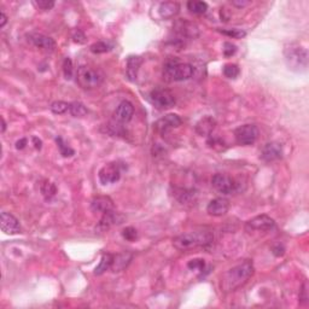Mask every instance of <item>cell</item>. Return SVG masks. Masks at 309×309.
I'll return each mask as SVG.
<instances>
[{
    "mask_svg": "<svg viewBox=\"0 0 309 309\" xmlns=\"http://www.w3.org/2000/svg\"><path fill=\"white\" fill-rule=\"evenodd\" d=\"M254 263L251 260H244L236 264L222 274L221 290L224 292H233L247 283L254 274Z\"/></svg>",
    "mask_w": 309,
    "mask_h": 309,
    "instance_id": "1",
    "label": "cell"
},
{
    "mask_svg": "<svg viewBox=\"0 0 309 309\" xmlns=\"http://www.w3.org/2000/svg\"><path fill=\"white\" fill-rule=\"evenodd\" d=\"M213 235L209 231H194V232L183 233L174 238L173 246L180 251L194 249L199 247H207L213 242Z\"/></svg>",
    "mask_w": 309,
    "mask_h": 309,
    "instance_id": "2",
    "label": "cell"
},
{
    "mask_svg": "<svg viewBox=\"0 0 309 309\" xmlns=\"http://www.w3.org/2000/svg\"><path fill=\"white\" fill-rule=\"evenodd\" d=\"M284 57L289 69L296 73H303L308 68V51L299 44H290L284 49Z\"/></svg>",
    "mask_w": 309,
    "mask_h": 309,
    "instance_id": "3",
    "label": "cell"
},
{
    "mask_svg": "<svg viewBox=\"0 0 309 309\" xmlns=\"http://www.w3.org/2000/svg\"><path fill=\"white\" fill-rule=\"evenodd\" d=\"M193 66L187 63H180L178 60H169L164 64L163 77L168 82H179L191 79Z\"/></svg>",
    "mask_w": 309,
    "mask_h": 309,
    "instance_id": "4",
    "label": "cell"
},
{
    "mask_svg": "<svg viewBox=\"0 0 309 309\" xmlns=\"http://www.w3.org/2000/svg\"><path fill=\"white\" fill-rule=\"evenodd\" d=\"M104 81V74L93 66L81 65L76 71V82L83 90H93Z\"/></svg>",
    "mask_w": 309,
    "mask_h": 309,
    "instance_id": "5",
    "label": "cell"
},
{
    "mask_svg": "<svg viewBox=\"0 0 309 309\" xmlns=\"http://www.w3.org/2000/svg\"><path fill=\"white\" fill-rule=\"evenodd\" d=\"M211 185L216 191L222 194H235L241 191V185L233 178L228 177L226 174L218 173L211 179Z\"/></svg>",
    "mask_w": 309,
    "mask_h": 309,
    "instance_id": "6",
    "label": "cell"
},
{
    "mask_svg": "<svg viewBox=\"0 0 309 309\" xmlns=\"http://www.w3.org/2000/svg\"><path fill=\"white\" fill-rule=\"evenodd\" d=\"M149 97L152 105L160 110L169 109L175 104L174 94L166 88H156V90L150 92Z\"/></svg>",
    "mask_w": 309,
    "mask_h": 309,
    "instance_id": "7",
    "label": "cell"
},
{
    "mask_svg": "<svg viewBox=\"0 0 309 309\" xmlns=\"http://www.w3.org/2000/svg\"><path fill=\"white\" fill-rule=\"evenodd\" d=\"M237 144L242 146L252 145L258 138V129L255 124H243L235 130Z\"/></svg>",
    "mask_w": 309,
    "mask_h": 309,
    "instance_id": "8",
    "label": "cell"
},
{
    "mask_svg": "<svg viewBox=\"0 0 309 309\" xmlns=\"http://www.w3.org/2000/svg\"><path fill=\"white\" fill-rule=\"evenodd\" d=\"M121 167H120L119 163L116 162H111L107 166L103 167L102 169L99 171V182L103 184V185H110V184H115L118 183L120 179H121Z\"/></svg>",
    "mask_w": 309,
    "mask_h": 309,
    "instance_id": "9",
    "label": "cell"
},
{
    "mask_svg": "<svg viewBox=\"0 0 309 309\" xmlns=\"http://www.w3.org/2000/svg\"><path fill=\"white\" fill-rule=\"evenodd\" d=\"M27 40L33 46L43 50L45 52H52L56 49V43L54 39L47 37L45 34H41V33H29V34H27Z\"/></svg>",
    "mask_w": 309,
    "mask_h": 309,
    "instance_id": "10",
    "label": "cell"
},
{
    "mask_svg": "<svg viewBox=\"0 0 309 309\" xmlns=\"http://www.w3.org/2000/svg\"><path fill=\"white\" fill-rule=\"evenodd\" d=\"M275 227V221L268 215H258L252 218L251 220L246 224L247 231H260V232H264V231H271Z\"/></svg>",
    "mask_w": 309,
    "mask_h": 309,
    "instance_id": "11",
    "label": "cell"
},
{
    "mask_svg": "<svg viewBox=\"0 0 309 309\" xmlns=\"http://www.w3.org/2000/svg\"><path fill=\"white\" fill-rule=\"evenodd\" d=\"M183 124L182 119L177 114H168V115L163 116L162 119L158 120L155 124V129L161 134H166L168 130L173 129V128L179 127Z\"/></svg>",
    "mask_w": 309,
    "mask_h": 309,
    "instance_id": "12",
    "label": "cell"
},
{
    "mask_svg": "<svg viewBox=\"0 0 309 309\" xmlns=\"http://www.w3.org/2000/svg\"><path fill=\"white\" fill-rule=\"evenodd\" d=\"M0 226H1V231L6 235H18L21 233L22 228L19 225V221L12 214L2 211L1 216H0Z\"/></svg>",
    "mask_w": 309,
    "mask_h": 309,
    "instance_id": "13",
    "label": "cell"
},
{
    "mask_svg": "<svg viewBox=\"0 0 309 309\" xmlns=\"http://www.w3.org/2000/svg\"><path fill=\"white\" fill-rule=\"evenodd\" d=\"M282 156H283V146L282 144L277 143V141H271V143L266 144V145L263 146L262 151H261V160L267 163L280 160Z\"/></svg>",
    "mask_w": 309,
    "mask_h": 309,
    "instance_id": "14",
    "label": "cell"
},
{
    "mask_svg": "<svg viewBox=\"0 0 309 309\" xmlns=\"http://www.w3.org/2000/svg\"><path fill=\"white\" fill-rule=\"evenodd\" d=\"M134 115V107L129 100H122L114 113V119L119 124H127Z\"/></svg>",
    "mask_w": 309,
    "mask_h": 309,
    "instance_id": "15",
    "label": "cell"
},
{
    "mask_svg": "<svg viewBox=\"0 0 309 309\" xmlns=\"http://www.w3.org/2000/svg\"><path fill=\"white\" fill-rule=\"evenodd\" d=\"M122 220H124V218H122L119 213H115L114 209L109 210L107 211V213L103 214L102 219H100L98 226L96 227V230L100 231V232H105V231L110 230V228L115 226V225L121 224Z\"/></svg>",
    "mask_w": 309,
    "mask_h": 309,
    "instance_id": "16",
    "label": "cell"
},
{
    "mask_svg": "<svg viewBox=\"0 0 309 309\" xmlns=\"http://www.w3.org/2000/svg\"><path fill=\"white\" fill-rule=\"evenodd\" d=\"M228 210H230V200L222 197L210 200L207 207L208 214L211 216H222L227 214Z\"/></svg>",
    "mask_w": 309,
    "mask_h": 309,
    "instance_id": "17",
    "label": "cell"
},
{
    "mask_svg": "<svg viewBox=\"0 0 309 309\" xmlns=\"http://www.w3.org/2000/svg\"><path fill=\"white\" fill-rule=\"evenodd\" d=\"M174 28L182 38L194 39L198 37V28H197L196 24L188 21H178Z\"/></svg>",
    "mask_w": 309,
    "mask_h": 309,
    "instance_id": "18",
    "label": "cell"
},
{
    "mask_svg": "<svg viewBox=\"0 0 309 309\" xmlns=\"http://www.w3.org/2000/svg\"><path fill=\"white\" fill-rule=\"evenodd\" d=\"M141 63H143V60H141L140 56H129V57H128L126 66V76L130 82H134L136 80Z\"/></svg>",
    "mask_w": 309,
    "mask_h": 309,
    "instance_id": "19",
    "label": "cell"
},
{
    "mask_svg": "<svg viewBox=\"0 0 309 309\" xmlns=\"http://www.w3.org/2000/svg\"><path fill=\"white\" fill-rule=\"evenodd\" d=\"M91 209L94 213H107V211L114 209V202L107 196H99L93 198L91 202Z\"/></svg>",
    "mask_w": 309,
    "mask_h": 309,
    "instance_id": "20",
    "label": "cell"
},
{
    "mask_svg": "<svg viewBox=\"0 0 309 309\" xmlns=\"http://www.w3.org/2000/svg\"><path fill=\"white\" fill-rule=\"evenodd\" d=\"M180 5L175 1H166L161 2L160 7H158V13H160L161 18L163 19H171L175 17L179 13Z\"/></svg>",
    "mask_w": 309,
    "mask_h": 309,
    "instance_id": "21",
    "label": "cell"
},
{
    "mask_svg": "<svg viewBox=\"0 0 309 309\" xmlns=\"http://www.w3.org/2000/svg\"><path fill=\"white\" fill-rule=\"evenodd\" d=\"M216 126V121L211 116H205L202 120H199L196 124V132L199 135L209 136L213 133L214 128Z\"/></svg>",
    "mask_w": 309,
    "mask_h": 309,
    "instance_id": "22",
    "label": "cell"
},
{
    "mask_svg": "<svg viewBox=\"0 0 309 309\" xmlns=\"http://www.w3.org/2000/svg\"><path fill=\"white\" fill-rule=\"evenodd\" d=\"M132 258H133V255L128 251L121 252V254L114 256L113 266H111V269H113V272L118 273V272L124 271V268H127L128 264L130 263Z\"/></svg>",
    "mask_w": 309,
    "mask_h": 309,
    "instance_id": "23",
    "label": "cell"
},
{
    "mask_svg": "<svg viewBox=\"0 0 309 309\" xmlns=\"http://www.w3.org/2000/svg\"><path fill=\"white\" fill-rule=\"evenodd\" d=\"M113 261H114V255L109 254H103L102 258H100V262L98 266L96 267L94 269V274L96 275H102L103 273H105L108 269H111V266H113Z\"/></svg>",
    "mask_w": 309,
    "mask_h": 309,
    "instance_id": "24",
    "label": "cell"
},
{
    "mask_svg": "<svg viewBox=\"0 0 309 309\" xmlns=\"http://www.w3.org/2000/svg\"><path fill=\"white\" fill-rule=\"evenodd\" d=\"M187 9L193 15H203L207 12L208 4L205 1H199V0H191L187 2Z\"/></svg>",
    "mask_w": 309,
    "mask_h": 309,
    "instance_id": "25",
    "label": "cell"
},
{
    "mask_svg": "<svg viewBox=\"0 0 309 309\" xmlns=\"http://www.w3.org/2000/svg\"><path fill=\"white\" fill-rule=\"evenodd\" d=\"M40 190L44 198L46 200H50L52 197L56 196V193H57V187H56V185L54 183L49 182V180H44V182L41 183Z\"/></svg>",
    "mask_w": 309,
    "mask_h": 309,
    "instance_id": "26",
    "label": "cell"
},
{
    "mask_svg": "<svg viewBox=\"0 0 309 309\" xmlns=\"http://www.w3.org/2000/svg\"><path fill=\"white\" fill-rule=\"evenodd\" d=\"M69 113L71 114V116L74 118H85L88 114L87 108L80 102H73L70 103V108H69Z\"/></svg>",
    "mask_w": 309,
    "mask_h": 309,
    "instance_id": "27",
    "label": "cell"
},
{
    "mask_svg": "<svg viewBox=\"0 0 309 309\" xmlns=\"http://www.w3.org/2000/svg\"><path fill=\"white\" fill-rule=\"evenodd\" d=\"M69 108H70V103L62 102V100H57V102H54L50 107V109L56 115H63L65 114L66 111H69Z\"/></svg>",
    "mask_w": 309,
    "mask_h": 309,
    "instance_id": "28",
    "label": "cell"
},
{
    "mask_svg": "<svg viewBox=\"0 0 309 309\" xmlns=\"http://www.w3.org/2000/svg\"><path fill=\"white\" fill-rule=\"evenodd\" d=\"M111 46L109 43H107V41H97V43L92 44L90 50L92 54H96V55H99V54H105V52H109L111 50Z\"/></svg>",
    "mask_w": 309,
    "mask_h": 309,
    "instance_id": "29",
    "label": "cell"
},
{
    "mask_svg": "<svg viewBox=\"0 0 309 309\" xmlns=\"http://www.w3.org/2000/svg\"><path fill=\"white\" fill-rule=\"evenodd\" d=\"M56 143H57L58 149H60L61 155H62L63 157H71V156L74 155V150L71 149L70 146L66 145L61 136H57V138H56Z\"/></svg>",
    "mask_w": 309,
    "mask_h": 309,
    "instance_id": "30",
    "label": "cell"
},
{
    "mask_svg": "<svg viewBox=\"0 0 309 309\" xmlns=\"http://www.w3.org/2000/svg\"><path fill=\"white\" fill-rule=\"evenodd\" d=\"M224 75L227 77V79H236L237 76H238L239 73H241V70H239L238 65L237 64H226V65L224 66Z\"/></svg>",
    "mask_w": 309,
    "mask_h": 309,
    "instance_id": "31",
    "label": "cell"
},
{
    "mask_svg": "<svg viewBox=\"0 0 309 309\" xmlns=\"http://www.w3.org/2000/svg\"><path fill=\"white\" fill-rule=\"evenodd\" d=\"M63 73H64V77L66 80H71L74 77V66H73V62H71L70 58H65L63 62Z\"/></svg>",
    "mask_w": 309,
    "mask_h": 309,
    "instance_id": "32",
    "label": "cell"
},
{
    "mask_svg": "<svg viewBox=\"0 0 309 309\" xmlns=\"http://www.w3.org/2000/svg\"><path fill=\"white\" fill-rule=\"evenodd\" d=\"M221 34L227 35V37L233 38V39H242L247 35V33L242 29H222L219 30Z\"/></svg>",
    "mask_w": 309,
    "mask_h": 309,
    "instance_id": "33",
    "label": "cell"
},
{
    "mask_svg": "<svg viewBox=\"0 0 309 309\" xmlns=\"http://www.w3.org/2000/svg\"><path fill=\"white\" fill-rule=\"evenodd\" d=\"M122 237L128 242H134L138 238V231L134 227H126L122 231Z\"/></svg>",
    "mask_w": 309,
    "mask_h": 309,
    "instance_id": "34",
    "label": "cell"
},
{
    "mask_svg": "<svg viewBox=\"0 0 309 309\" xmlns=\"http://www.w3.org/2000/svg\"><path fill=\"white\" fill-rule=\"evenodd\" d=\"M33 4L40 10H51L55 6V1H52V0H38Z\"/></svg>",
    "mask_w": 309,
    "mask_h": 309,
    "instance_id": "35",
    "label": "cell"
},
{
    "mask_svg": "<svg viewBox=\"0 0 309 309\" xmlns=\"http://www.w3.org/2000/svg\"><path fill=\"white\" fill-rule=\"evenodd\" d=\"M187 267L190 269H198V271L203 272V269H204L205 267V262L202 258H194V260H191L190 262L187 263Z\"/></svg>",
    "mask_w": 309,
    "mask_h": 309,
    "instance_id": "36",
    "label": "cell"
},
{
    "mask_svg": "<svg viewBox=\"0 0 309 309\" xmlns=\"http://www.w3.org/2000/svg\"><path fill=\"white\" fill-rule=\"evenodd\" d=\"M237 52V46L232 43H225L224 44V55L226 57H231Z\"/></svg>",
    "mask_w": 309,
    "mask_h": 309,
    "instance_id": "37",
    "label": "cell"
},
{
    "mask_svg": "<svg viewBox=\"0 0 309 309\" xmlns=\"http://www.w3.org/2000/svg\"><path fill=\"white\" fill-rule=\"evenodd\" d=\"M73 40H74V43L85 44L86 37H85V34H83V33L81 32V30L75 29L74 33H73Z\"/></svg>",
    "mask_w": 309,
    "mask_h": 309,
    "instance_id": "38",
    "label": "cell"
},
{
    "mask_svg": "<svg viewBox=\"0 0 309 309\" xmlns=\"http://www.w3.org/2000/svg\"><path fill=\"white\" fill-rule=\"evenodd\" d=\"M272 252L277 256V257H280V256H283L284 254H285V247H284L283 244L278 243V244H275V246H273Z\"/></svg>",
    "mask_w": 309,
    "mask_h": 309,
    "instance_id": "39",
    "label": "cell"
},
{
    "mask_svg": "<svg viewBox=\"0 0 309 309\" xmlns=\"http://www.w3.org/2000/svg\"><path fill=\"white\" fill-rule=\"evenodd\" d=\"M300 301L303 302L305 305L308 303V290H307V283H305L302 285V289H301V294H300Z\"/></svg>",
    "mask_w": 309,
    "mask_h": 309,
    "instance_id": "40",
    "label": "cell"
},
{
    "mask_svg": "<svg viewBox=\"0 0 309 309\" xmlns=\"http://www.w3.org/2000/svg\"><path fill=\"white\" fill-rule=\"evenodd\" d=\"M27 143H28V140H27L26 138L19 139V140L16 141V149H17V150H23L24 147H26Z\"/></svg>",
    "mask_w": 309,
    "mask_h": 309,
    "instance_id": "41",
    "label": "cell"
},
{
    "mask_svg": "<svg viewBox=\"0 0 309 309\" xmlns=\"http://www.w3.org/2000/svg\"><path fill=\"white\" fill-rule=\"evenodd\" d=\"M7 22V16L5 15L4 11H1V13H0V28H4L5 24H6Z\"/></svg>",
    "mask_w": 309,
    "mask_h": 309,
    "instance_id": "42",
    "label": "cell"
},
{
    "mask_svg": "<svg viewBox=\"0 0 309 309\" xmlns=\"http://www.w3.org/2000/svg\"><path fill=\"white\" fill-rule=\"evenodd\" d=\"M32 140H33V143H34L35 149H37V150H40V149H41V146H43V141H41L39 138H37V136H33Z\"/></svg>",
    "mask_w": 309,
    "mask_h": 309,
    "instance_id": "43",
    "label": "cell"
},
{
    "mask_svg": "<svg viewBox=\"0 0 309 309\" xmlns=\"http://www.w3.org/2000/svg\"><path fill=\"white\" fill-rule=\"evenodd\" d=\"M249 4H250V1H232L233 6H237V7H244Z\"/></svg>",
    "mask_w": 309,
    "mask_h": 309,
    "instance_id": "44",
    "label": "cell"
},
{
    "mask_svg": "<svg viewBox=\"0 0 309 309\" xmlns=\"http://www.w3.org/2000/svg\"><path fill=\"white\" fill-rule=\"evenodd\" d=\"M6 130V122H5L4 118H1V133H4Z\"/></svg>",
    "mask_w": 309,
    "mask_h": 309,
    "instance_id": "45",
    "label": "cell"
}]
</instances>
